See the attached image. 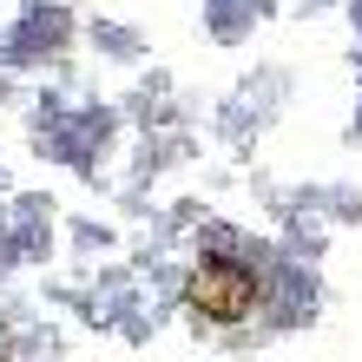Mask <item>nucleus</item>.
I'll return each mask as SVG.
<instances>
[{"instance_id":"nucleus-1","label":"nucleus","mask_w":362,"mask_h":362,"mask_svg":"<svg viewBox=\"0 0 362 362\" xmlns=\"http://www.w3.org/2000/svg\"><path fill=\"white\" fill-rule=\"evenodd\" d=\"M191 310L204 323H244L257 310V276H250L238 257H204L191 270Z\"/></svg>"}]
</instances>
